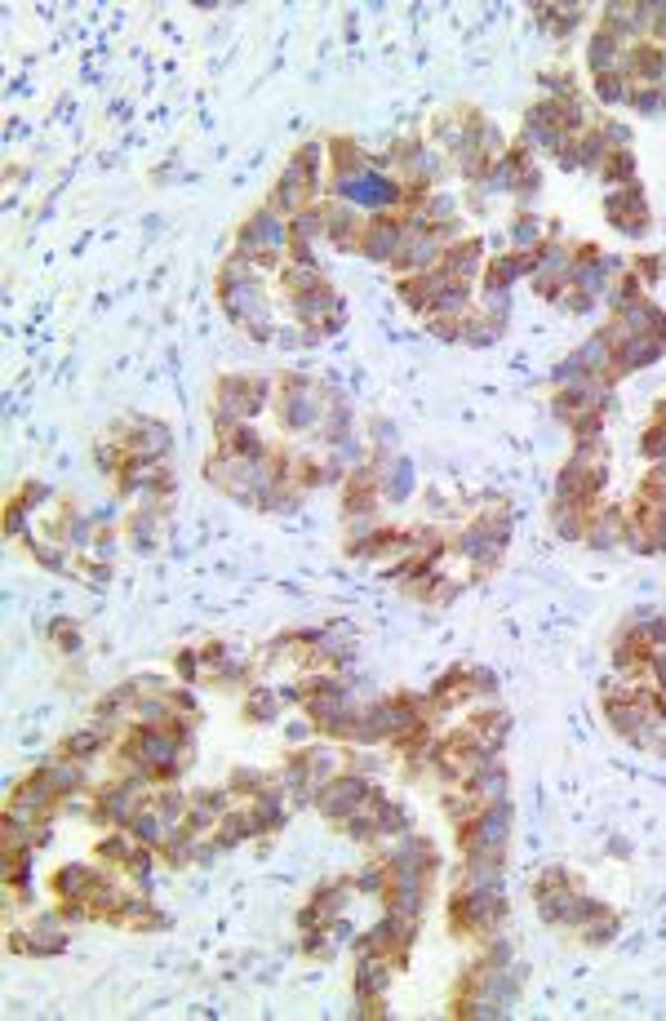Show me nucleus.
<instances>
[{"label": "nucleus", "mask_w": 666, "mask_h": 1021, "mask_svg": "<svg viewBox=\"0 0 666 1021\" xmlns=\"http://www.w3.org/2000/svg\"><path fill=\"white\" fill-rule=\"evenodd\" d=\"M378 800V790H374V781L365 777V773H356V768H347L343 777H333L324 790H315V813L324 818V822H333V826H343L352 813H360V809H369Z\"/></svg>", "instance_id": "1"}, {"label": "nucleus", "mask_w": 666, "mask_h": 1021, "mask_svg": "<svg viewBox=\"0 0 666 1021\" xmlns=\"http://www.w3.org/2000/svg\"><path fill=\"white\" fill-rule=\"evenodd\" d=\"M409 241V226H404V209H391V213H374L360 232V258L365 263H387L396 267L400 249Z\"/></svg>", "instance_id": "2"}, {"label": "nucleus", "mask_w": 666, "mask_h": 1021, "mask_svg": "<svg viewBox=\"0 0 666 1021\" xmlns=\"http://www.w3.org/2000/svg\"><path fill=\"white\" fill-rule=\"evenodd\" d=\"M604 218L618 226V232H626V236L648 232V204H644V191H640L635 182L613 187V191L604 196Z\"/></svg>", "instance_id": "3"}, {"label": "nucleus", "mask_w": 666, "mask_h": 1021, "mask_svg": "<svg viewBox=\"0 0 666 1021\" xmlns=\"http://www.w3.org/2000/svg\"><path fill=\"white\" fill-rule=\"evenodd\" d=\"M440 271L449 276V280H458V285H471L476 271H485V241L480 236L454 241L449 249H444V258H440Z\"/></svg>", "instance_id": "4"}, {"label": "nucleus", "mask_w": 666, "mask_h": 1021, "mask_svg": "<svg viewBox=\"0 0 666 1021\" xmlns=\"http://www.w3.org/2000/svg\"><path fill=\"white\" fill-rule=\"evenodd\" d=\"M626 41L622 36H613L609 27H600L596 23V36H591V45H587V63H591V71L596 76H622L626 71Z\"/></svg>", "instance_id": "5"}, {"label": "nucleus", "mask_w": 666, "mask_h": 1021, "mask_svg": "<svg viewBox=\"0 0 666 1021\" xmlns=\"http://www.w3.org/2000/svg\"><path fill=\"white\" fill-rule=\"evenodd\" d=\"M98 879H102V870H93V866H63V870H54V879H49V888H54V897L58 901H85L93 888H98Z\"/></svg>", "instance_id": "6"}, {"label": "nucleus", "mask_w": 666, "mask_h": 1021, "mask_svg": "<svg viewBox=\"0 0 666 1021\" xmlns=\"http://www.w3.org/2000/svg\"><path fill=\"white\" fill-rule=\"evenodd\" d=\"M280 711H285V693H276V689H267V685H254V689L245 693V720H249V724H276Z\"/></svg>", "instance_id": "7"}, {"label": "nucleus", "mask_w": 666, "mask_h": 1021, "mask_svg": "<svg viewBox=\"0 0 666 1021\" xmlns=\"http://www.w3.org/2000/svg\"><path fill=\"white\" fill-rule=\"evenodd\" d=\"M107 746V724H89V729H80V733H71L63 746H58V755H67V759H93L98 751Z\"/></svg>", "instance_id": "8"}, {"label": "nucleus", "mask_w": 666, "mask_h": 1021, "mask_svg": "<svg viewBox=\"0 0 666 1021\" xmlns=\"http://www.w3.org/2000/svg\"><path fill=\"white\" fill-rule=\"evenodd\" d=\"M618 929H622V920L609 911V906H596V915H591L578 933H582V942H587V946H609V942L618 937Z\"/></svg>", "instance_id": "9"}, {"label": "nucleus", "mask_w": 666, "mask_h": 1021, "mask_svg": "<svg viewBox=\"0 0 666 1021\" xmlns=\"http://www.w3.org/2000/svg\"><path fill=\"white\" fill-rule=\"evenodd\" d=\"M537 19H542V27L551 32V36H569L578 23H582V10L578 5H537Z\"/></svg>", "instance_id": "10"}, {"label": "nucleus", "mask_w": 666, "mask_h": 1021, "mask_svg": "<svg viewBox=\"0 0 666 1021\" xmlns=\"http://www.w3.org/2000/svg\"><path fill=\"white\" fill-rule=\"evenodd\" d=\"M604 182H613V187H626L631 182V174H635V156H631V147L626 152H609L604 160H600V169H596Z\"/></svg>", "instance_id": "11"}, {"label": "nucleus", "mask_w": 666, "mask_h": 1021, "mask_svg": "<svg viewBox=\"0 0 666 1021\" xmlns=\"http://www.w3.org/2000/svg\"><path fill=\"white\" fill-rule=\"evenodd\" d=\"M271 781H276V777H271V773H258V768H236V773H232V790H241V796H249V800L263 796Z\"/></svg>", "instance_id": "12"}, {"label": "nucleus", "mask_w": 666, "mask_h": 1021, "mask_svg": "<svg viewBox=\"0 0 666 1021\" xmlns=\"http://www.w3.org/2000/svg\"><path fill=\"white\" fill-rule=\"evenodd\" d=\"M49 640H54L67 657H76V653H80V631H76V622H71V618H58V622L49 626Z\"/></svg>", "instance_id": "13"}]
</instances>
